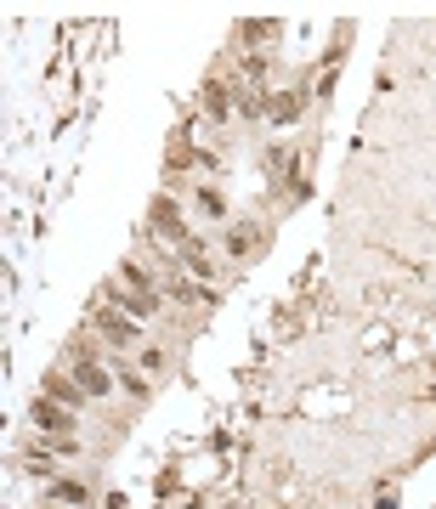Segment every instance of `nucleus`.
Wrapping results in <instances>:
<instances>
[{
	"mask_svg": "<svg viewBox=\"0 0 436 509\" xmlns=\"http://www.w3.org/2000/svg\"><path fill=\"white\" fill-rule=\"evenodd\" d=\"M91 329H97V334H102L108 345H136V334H142L131 312H108V306H102L97 317H91Z\"/></svg>",
	"mask_w": 436,
	"mask_h": 509,
	"instance_id": "obj_1",
	"label": "nucleus"
},
{
	"mask_svg": "<svg viewBox=\"0 0 436 509\" xmlns=\"http://www.w3.org/2000/svg\"><path fill=\"white\" fill-rule=\"evenodd\" d=\"M74 379H80V391H85V396H108V391L119 385L114 368H102V362H91V357H80V362H74Z\"/></svg>",
	"mask_w": 436,
	"mask_h": 509,
	"instance_id": "obj_2",
	"label": "nucleus"
},
{
	"mask_svg": "<svg viewBox=\"0 0 436 509\" xmlns=\"http://www.w3.org/2000/svg\"><path fill=\"white\" fill-rule=\"evenodd\" d=\"M29 419L40 425L46 436H74V419H68V408H57V402H51V396H40V402L29 408Z\"/></svg>",
	"mask_w": 436,
	"mask_h": 509,
	"instance_id": "obj_3",
	"label": "nucleus"
},
{
	"mask_svg": "<svg viewBox=\"0 0 436 509\" xmlns=\"http://www.w3.org/2000/svg\"><path fill=\"white\" fill-rule=\"evenodd\" d=\"M153 221H159V232H165L170 244H187V238H193V232L181 227V210L170 204V198H153Z\"/></svg>",
	"mask_w": 436,
	"mask_h": 509,
	"instance_id": "obj_4",
	"label": "nucleus"
},
{
	"mask_svg": "<svg viewBox=\"0 0 436 509\" xmlns=\"http://www.w3.org/2000/svg\"><path fill=\"white\" fill-rule=\"evenodd\" d=\"M46 396H51V402H63V408H80L85 402V391H80L74 374H46Z\"/></svg>",
	"mask_w": 436,
	"mask_h": 509,
	"instance_id": "obj_5",
	"label": "nucleus"
},
{
	"mask_svg": "<svg viewBox=\"0 0 436 509\" xmlns=\"http://www.w3.org/2000/svg\"><path fill=\"white\" fill-rule=\"evenodd\" d=\"M181 249V266H187V272H198V278H215V266H210V249H205V238H187V244H176Z\"/></svg>",
	"mask_w": 436,
	"mask_h": 509,
	"instance_id": "obj_6",
	"label": "nucleus"
},
{
	"mask_svg": "<svg viewBox=\"0 0 436 509\" xmlns=\"http://www.w3.org/2000/svg\"><path fill=\"white\" fill-rule=\"evenodd\" d=\"M108 300H114V306H125L131 317H148V312H159V300H148V295H131V289H119V283H108Z\"/></svg>",
	"mask_w": 436,
	"mask_h": 509,
	"instance_id": "obj_7",
	"label": "nucleus"
},
{
	"mask_svg": "<svg viewBox=\"0 0 436 509\" xmlns=\"http://www.w3.org/2000/svg\"><path fill=\"white\" fill-rule=\"evenodd\" d=\"M119 283H136V295H148V300H159V289H153V278H148V272H142L136 261H125V266H119Z\"/></svg>",
	"mask_w": 436,
	"mask_h": 509,
	"instance_id": "obj_8",
	"label": "nucleus"
},
{
	"mask_svg": "<svg viewBox=\"0 0 436 509\" xmlns=\"http://www.w3.org/2000/svg\"><path fill=\"white\" fill-rule=\"evenodd\" d=\"M256 244H261V232H256V227H232V232H227V254H239V261H244V254L256 249Z\"/></svg>",
	"mask_w": 436,
	"mask_h": 509,
	"instance_id": "obj_9",
	"label": "nucleus"
},
{
	"mask_svg": "<svg viewBox=\"0 0 436 509\" xmlns=\"http://www.w3.org/2000/svg\"><path fill=\"white\" fill-rule=\"evenodd\" d=\"M301 114V91H283V97H272V119H295Z\"/></svg>",
	"mask_w": 436,
	"mask_h": 509,
	"instance_id": "obj_10",
	"label": "nucleus"
},
{
	"mask_svg": "<svg viewBox=\"0 0 436 509\" xmlns=\"http://www.w3.org/2000/svg\"><path fill=\"white\" fill-rule=\"evenodd\" d=\"M51 504H85V487H74V481H57V487H51Z\"/></svg>",
	"mask_w": 436,
	"mask_h": 509,
	"instance_id": "obj_11",
	"label": "nucleus"
},
{
	"mask_svg": "<svg viewBox=\"0 0 436 509\" xmlns=\"http://www.w3.org/2000/svg\"><path fill=\"white\" fill-rule=\"evenodd\" d=\"M205 108H210V114H215V119H222V114H227V108H232V102H227V85H210V91H205Z\"/></svg>",
	"mask_w": 436,
	"mask_h": 509,
	"instance_id": "obj_12",
	"label": "nucleus"
},
{
	"mask_svg": "<svg viewBox=\"0 0 436 509\" xmlns=\"http://www.w3.org/2000/svg\"><path fill=\"white\" fill-rule=\"evenodd\" d=\"M198 210H205V215H227V204H222V193H215V187H198Z\"/></svg>",
	"mask_w": 436,
	"mask_h": 509,
	"instance_id": "obj_13",
	"label": "nucleus"
},
{
	"mask_svg": "<svg viewBox=\"0 0 436 509\" xmlns=\"http://www.w3.org/2000/svg\"><path fill=\"white\" fill-rule=\"evenodd\" d=\"M114 379H119V385L131 391V396H142V391H148V379H142V374H131V368H114Z\"/></svg>",
	"mask_w": 436,
	"mask_h": 509,
	"instance_id": "obj_14",
	"label": "nucleus"
},
{
	"mask_svg": "<svg viewBox=\"0 0 436 509\" xmlns=\"http://www.w3.org/2000/svg\"><path fill=\"white\" fill-rule=\"evenodd\" d=\"M165 368V351H159V345H148V351H142V374H159Z\"/></svg>",
	"mask_w": 436,
	"mask_h": 509,
	"instance_id": "obj_15",
	"label": "nucleus"
}]
</instances>
